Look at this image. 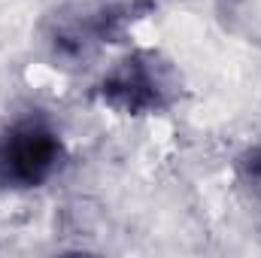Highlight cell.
Here are the masks:
<instances>
[{"label": "cell", "instance_id": "obj_1", "mask_svg": "<svg viewBox=\"0 0 261 258\" xmlns=\"http://www.w3.org/2000/svg\"><path fill=\"white\" fill-rule=\"evenodd\" d=\"M179 94V67L158 49H128L97 76L91 88V97L103 110L125 119L164 116L176 107Z\"/></svg>", "mask_w": 261, "mask_h": 258}, {"label": "cell", "instance_id": "obj_2", "mask_svg": "<svg viewBox=\"0 0 261 258\" xmlns=\"http://www.w3.org/2000/svg\"><path fill=\"white\" fill-rule=\"evenodd\" d=\"M134 18H137L134 3H107V0L67 3L46 18L43 46L55 67L79 70L97 61L103 49L119 43Z\"/></svg>", "mask_w": 261, "mask_h": 258}, {"label": "cell", "instance_id": "obj_3", "mask_svg": "<svg viewBox=\"0 0 261 258\" xmlns=\"http://www.w3.org/2000/svg\"><path fill=\"white\" fill-rule=\"evenodd\" d=\"M67 164L61 131L40 113L0 125V192L31 194L46 189Z\"/></svg>", "mask_w": 261, "mask_h": 258}, {"label": "cell", "instance_id": "obj_4", "mask_svg": "<svg viewBox=\"0 0 261 258\" xmlns=\"http://www.w3.org/2000/svg\"><path fill=\"white\" fill-rule=\"evenodd\" d=\"M234 186L246 203L261 210V143L246 146L234 158Z\"/></svg>", "mask_w": 261, "mask_h": 258}]
</instances>
